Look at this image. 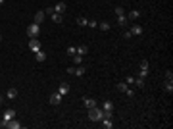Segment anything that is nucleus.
Instances as JSON below:
<instances>
[{"instance_id":"21","label":"nucleus","mask_w":173,"mask_h":129,"mask_svg":"<svg viewBox=\"0 0 173 129\" xmlns=\"http://www.w3.org/2000/svg\"><path fill=\"white\" fill-rule=\"evenodd\" d=\"M77 25H79V27H86V25H89V19H86L85 15H79V18H77Z\"/></svg>"},{"instance_id":"36","label":"nucleus","mask_w":173,"mask_h":129,"mask_svg":"<svg viewBox=\"0 0 173 129\" xmlns=\"http://www.w3.org/2000/svg\"><path fill=\"white\" fill-rule=\"evenodd\" d=\"M0 41H2V35H0Z\"/></svg>"},{"instance_id":"23","label":"nucleus","mask_w":173,"mask_h":129,"mask_svg":"<svg viewBox=\"0 0 173 129\" xmlns=\"http://www.w3.org/2000/svg\"><path fill=\"white\" fill-rule=\"evenodd\" d=\"M15 96H18V91H15V89L14 87H12V89H8V91H6V98H15Z\"/></svg>"},{"instance_id":"3","label":"nucleus","mask_w":173,"mask_h":129,"mask_svg":"<svg viewBox=\"0 0 173 129\" xmlns=\"http://www.w3.org/2000/svg\"><path fill=\"white\" fill-rule=\"evenodd\" d=\"M67 73L69 75H77V77H83L86 73V67L81 64V66H75V67H67Z\"/></svg>"},{"instance_id":"11","label":"nucleus","mask_w":173,"mask_h":129,"mask_svg":"<svg viewBox=\"0 0 173 129\" xmlns=\"http://www.w3.org/2000/svg\"><path fill=\"white\" fill-rule=\"evenodd\" d=\"M60 102H62V95H60V92H54V95H50V104H52V106H58Z\"/></svg>"},{"instance_id":"1","label":"nucleus","mask_w":173,"mask_h":129,"mask_svg":"<svg viewBox=\"0 0 173 129\" xmlns=\"http://www.w3.org/2000/svg\"><path fill=\"white\" fill-rule=\"evenodd\" d=\"M104 118V110L98 106H92L89 108V119H92V122H100V119Z\"/></svg>"},{"instance_id":"25","label":"nucleus","mask_w":173,"mask_h":129,"mask_svg":"<svg viewBox=\"0 0 173 129\" xmlns=\"http://www.w3.org/2000/svg\"><path fill=\"white\" fill-rule=\"evenodd\" d=\"M98 27H100L102 31H110V27H112V25H110L108 21H100V23H98Z\"/></svg>"},{"instance_id":"24","label":"nucleus","mask_w":173,"mask_h":129,"mask_svg":"<svg viewBox=\"0 0 173 129\" xmlns=\"http://www.w3.org/2000/svg\"><path fill=\"white\" fill-rule=\"evenodd\" d=\"M166 91L167 92H173V79L171 77H166Z\"/></svg>"},{"instance_id":"18","label":"nucleus","mask_w":173,"mask_h":129,"mask_svg":"<svg viewBox=\"0 0 173 129\" xmlns=\"http://www.w3.org/2000/svg\"><path fill=\"white\" fill-rule=\"evenodd\" d=\"M102 110H106V112L112 110L114 112V102H112V100H104V102H102Z\"/></svg>"},{"instance_id":"28","label":"nucleus","mask_w":173,"mask_h":129,"mask_svg":"<svg viewBox=\"0 0 173 129\" xmlns=\"http://www.w3.org/2000/svg\"><path fill=\"white\" fill-rule=\"evenodd\" d=\"M135 79H137V77H133V75H127V77H125V83H127V85H135Z\"/></svg>"},{"instance_id":"27","label":"nucleus","mask_w":173,"mask_h":129,"mask_svg":"<svg viewBox=\"0 0 173 129\" xmlns=\"http://www.w3.org/2000/svg\"><path fill=\"white\" fill-rule=\"evenodd\" d=\"M65 52H67V56H71V58L77 54V52H75V46H67V48H65Z\"/></svg>"},{"instance_id":"16","label":"nucleus","mask_w":173,"mask_h":129,"mask_svg":"<svg viewBox=\"0 0 173 129\" xmlns=\"http://www.w3.org/2000/svg\"><path fill=\"white\" fill-rule=\"evenodd\" d=\"M65 8H67V6H65L64 2H58L56 6H54V12H56V14H64V12H65Z\"/></svg>"},{"instance_id":"12","label":"nucleus","mask_w":173,"mask_h":129,"mask_svg":"<svg viewBox=\"0 0 173 129\" xmlns=\"http://www.w3.org/2000/svg\"><path fill=\"white\" fill-rule=\"evenodd\" d=\"M100 125L104 127V129H112V127H114V122H112L110 118H102V119H100Z\"/></svg>"},{"instance_id":"13","label":"nucleus","mask_w":173,"mask_h":129,"mask_svg":"<svg viewBox=\"0 0 173 129\" xmlns=\"http://www.w3.org/2000/svg\"><path fill=\"white\" fill-rule=\"evenodd\" d=\"M83 104L86 108H92V106H96V100L90 98V96H83Z\"/></svg>"},{"instance_id":"34","label":"nucleus","mask_w":173,"mask_h":129,"mask_svg":"<svg viewBox=\"0 0 173 129\" xmlns=\"http://www.w3.org/2000/svg\"><path fill=\"white\" fill-rule=\"evenodd\" d=\"M2 102H4V96H2V95H0V104H2Z\"/></svg>"},{"instance_id":"7","label":"nucleus","mask_w":173,"mask_h":129,"mask_svg":"<svg viewBox=\"0 0 173 129\" xmlns=\"http://www.w3.org/2000/svg\"><path fill=\"white\" fill-rule=\"evenodd\" d=\"M29 50H31L33 54L40 50V41L39 39H29Z\"/></svg>"},{"instance_id":"22","label":"nucleus","mask_w":173,"mask_h":129,"mask_svg":"<svg viewBox=\"0 0 173 129\" xmlns=\"http://www.w3.org/2000/svg\"><path fill=\"white\" fill-rule=\"evenodd\" d=\"M35 58H37V62H44V58H46V52H44V50L35 52Z\"/></svg>"},{"instance_id":"30","label":"nucleus","mask_w":173,"mask_h":129,"mask_svg":"<svg viewBox=\"0 0 173 129\" xmlns=\"http://www.w3.org/2000/svg\"><path fill=\"white\" fill-rule=\"evenodd\" d=\"M131 37H133V35H131V31L129 29H123V39H125V41H129Z\"/></svg>"},{"instance_id":"14","label":"nucleus","mask_w":173,"mask_h":129,"mask_svg":"<svg viewBox=\"0 0 173 129\" xmlns=\"http://www.w3.org/2000/svg\"><path fill=\"white\" fill-rule=\"evenodd\" d=\"M117 23H119V27H123V29H125V27H127V23H129L127 15H125V14H123V15H117Z\"/></svg>"},{"instance_id":"17","label":"nucleus","mask_w":173,"mask_h":129,"mask_svg":"<svg viewBox=\"0 0 173 129\" xmlns=\"http://www.w3.org/2000/svg\"><path fill=\"white\" fill-rule=\"evenodd\" d=\"M75 52L79 56H85L86 52H89V46H85V44H81V46H75Z\"/></svg>"},{"instance_id":"6","label":"nucleus","mask_w":173,"mask_h":129,"mask_svg":"<svg viewBox=\"0 0 173 129\" xmlns=\"http://www.w3.org/2000/svg\"><path fill=\"white\" fill-rule=\"evenodd\" d=\"M0 125L6 127V129H21V123H19L15 118H14V119H10V122H2Z\"/></svg>"},{"instance_id":"29","label":"nucleus","mask_w":173,"mask_h":129,"mask_svg":"<svg viewBox=\"0 0 173 129\" xmlns=\"http://www.w3.org/2000/svg\"><path fill=\"white\" fill-rule=\"evenodd\" d=\"M135 85H137L139 89H142V87H144V79H142V77H139V79H135Z\"/></svg>"},{"instance_id":"15","label":"nucleus","mask_w":173,"mask_h":129,"mask_svg":"<svg viewBox=\"0 0 173 129\" xmlns=\"http://www.w3.org/2000/svg\"><path fill=\"white\" fill-rule=\"evenodd\" d=\"M129 31H131V35H135V37H141L142 35V27L141 25H133Z\"/></svg>"},{"instance_id":"8","label":"nucleus","mask_w":173,"mask_h":129,"mask_svg":"<svg viewBox=\"0 0 173 129\" xmlns=\"http://www.w3.org/2000/svg\"><path fill=\"white\" fill-rule=\"evenodd\" d=\"M69 91H71L69 83H67V81H62V83H60V87H58V92H60L62 96H65V95H69Z\"/></svg>"},{"instance_id":"5","label":"nucleus","mask_w":173,"mask_h":129,"mask_svg":"<svg viewBox=\"0 0 173 129\" xmlns=\"http://www.w3.org/2000/svg\"><path fill=\"white\" fill-rule=\"evenodd\" d=\"M148 71H150V64H148V60H142L141 62V71H139V77H148Z\"/></svg>"},{"instance_id":"33","label":"nucleus","mask_w":173,"mask_h":129,"mask_svg":"<svg viewBox=\"0 0 173 129\" xmlns=\"http://www.w3.org/2000/svg\"><path fill=\"white\" fill-rule=\"evenodd\" d=\"M44 14H46V15H52V14H54V8H50V6H48V8H46V12H44Z\"/></svg>"},{"instance_id":"32","label":"nucleus","mask_w":173,"mask_h":129,"mask_svg":"<svg viewBox=\"0 0 173 129\" xmlns=\"http://www.w3.org/2000/svg\"><path fill=\"white\" fill-rule=\"evenodd\" d=\"M86 27H90V29H94V27H98V23H96V21H94V19H92V21H89V25H86Z\"/></svg>"},{"instance_id":"4","label":"nucleus","mask_w":173,"mask_h":129,"mask_svg":"<svg viewBox=\"0 0 173 129\" xmlns=\"http://www.w3.org/2000/svg\"><path fill=\"white\" fill-rule=\"evenodd\" d=\"M117 91H121V92H125L127 96H135V91L131 89L129 85H127L125 81H121V83H117Z\"/></svg>"},{"instance_id":"2","label":"nucleus","mask_w":173,"mask_h":129,"mask_svg":"<svg viewBox=\"0 0 173 129\" xmlns=\"http://www.w3.org/2000/svg\"><path fill=\"white\" fill-rule=\"evenodd\" d=\"M27 35H29V39H37V37L40 35V25H39V23H35V21H33L31 25L27 27Z\"/></svg>"},{"instance_id":"20","label":"nucleus","mask_w":173,"mask_h":129,"mask_svg":"<svg viewBox=\"0 0 173 129\" xmlns=\"http://www.w3.org/2000/svg\"><path fill=\"white\" fill-rule=\"evenodd\" d=\"M50 18H52V21H54V23H58V25H60V23L64 21V15H62V14H56V12L50 15Z\"/></svg>"},{"instance_id":"26","label":"nucleus","mask_w":173,"mask_h":129,"mask_svg":"<svg viewBox=\"0 0 173 129\" xmlns=\"http://www.w3.org/2000/svg\"><path fill=\"white\" fill-rule=\"evenodd\" d=\"M73 62H75V66H81V64H83V56L75 54V56H73Z\"/></svg>"},{"instance_id":"19","label":"nucleus","mask_w":173,"mask_h":129,"mask_svg":"<svg viewBox=\"0 0 173 129\" xmlns=\"http://www.w3.org/2000/svg\"><path fill=\"white\" fill-rule=\"evenodd\" d=\"M139 18H141V12H139V10H131L129 15H127V19H133V21H135V19H139Z\"/></svg>"},{"instance_id":"31","label":"nucleus","mask_w":173,"mask_h":129,"mask_svg":"<svg viewBox=\"0 0 173 129\" xmlns=\"http://www.w3.org/2000/svg\"><path fill=\"white\" fill-rule=\"evenodd\" d=\"M114 12H115V15H123V14H125L121 6H115V10H114Z\"/></svg>"},{"instance_id":"10","label":"nucleus","mask_w":173,"mask_h":129,"mask_svg":"<svg viewBox=\"0 0 173 129\" xmlns=\"http://www.w3.org/2000/svg\"><path fill=\"white\" fill-rule=\"evenodd\" d=\"M14 118H15V110L8 108V110L4 112V116H2V122H10V119H14Z\"/></svg>"},{"instance_id":"35","label":"nucleus","mask_w":173,"mask_h":129,"mask_svg":"<svg viewBox=\"0 0 173 129\" xmlns=\"http://www.w3.org/2000/svg\"><path fill=\"white\" fill-rule=\"evenodd\" d=\"M4 2H6V0H0V6H2V4H4Z\"/></svg>"},{"instance_id":"9","label":"nucleus","mask_w":173,"mask_h":129,"mask_svg":"<svg viewBox=\"0 0 173 129\" xmlns=\"http://www.w3.org/2000/svg\"><path fill=\"white\" fill-rule=\"evenodd\" d=\"M44 18H46V14H44V10H39V12H37L35 15H33V21H35V23H39V25H40V23L44 21Z\"/></svg>"}]
</instances>
